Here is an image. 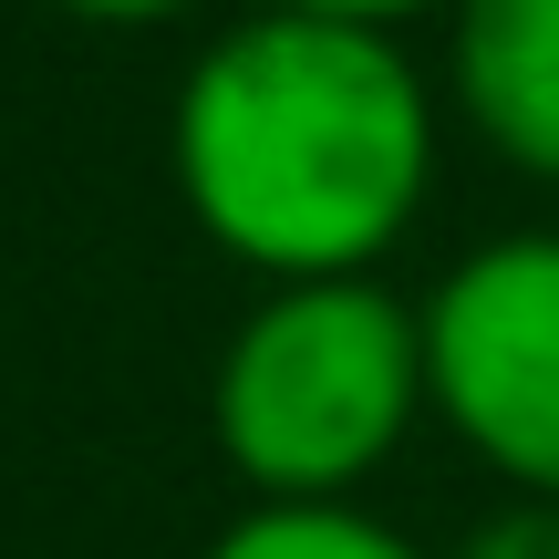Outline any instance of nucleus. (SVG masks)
I'll return each mask as SVG.
<instances>
[{"label": "nucleus", "instance_id": "nucleus-6", "mask_svg": "<svg viewBox=\"0 0 559 559\" xmlns=\"http://www.w3.org/2000/svg\"><path fill=\"white\" fill-rule=\"evenodd\" d=\"M445 559H559V498H498Z\"/></svg>", "mask_w": 559, "mask_h": 559}, {"label": "nucleus", "instance_id": "nucleus-1", "mask_svg": "<svg viewBox=\"0 0 559 559\" xmlns=\"http://www.w3.org/2000/svg\"><path fill=\"white\" fill-rule=\"evenodd\" d=\"M177 198L249 280L383 270L436 207L445 94L404 32L239 11L198 41L166 115Z\"/></svg>", "mask_w": 559, "mask_h": 559}, {"label": "nucleus", "instance_id": "nucleus-5", "mask_svg": "<svg viewBox=\"0 0 559 559\" xmlns=\"http://www.w3.org/2000/svg\"><path fill=\"white\" fill-rule=\"evenodd\" d=\"M207 559H436L425 539H404L383 508L362 498H332V508H270L249 498L239 519L207 539Z\"/></svg>", "mask_w": 559, "mask_h": 559}, {"label": "nucleus", "instance_id": "nucleus-2", "mask_svg": "<svg viewBox=\"0 0 559 559\" xmlns=\"http://www.w3.org/2000/svg\"><path fill=\"white\" fill-rule=\"evenodd\" d=\"M436 425L425 404V321L383 270L353 280H260L207 373V436L228 477L270 508L362 498Z\"/></svg>", "mask_w": 559, "mask_h": 559}, {"label": "nucleus", "instance_id": "nucleus-3", "mask_svg": "<svg viewBox=\"0 0 559 559\" xmlns=\"http://www.w3.org/2000/svg\"><path fill=\"white\" fill-rule=\"evenodd\" d=\"M425 321V404L498 498H559V228H498L456 249Z\"/></svg>", "mask_w": 559, "mask_h": 559}, {"label": "nucleus", "instance_id": "nucleus-4", "mask_svg": "<svg viewBox=\"0 0 559 559\" xmlns=\"http://www.w3.org/2000/svg\"><path fill=\"white\" fill-rule=\"evenodd\" d=\"M436 32L445 124L519 187L559 198V0H445Z\"/></svg>", "mask_w": 559, "mask_h": 559}, {"label": "nucleus", "instance_id": "nucleus-7", "mask_svg": "<svg viewBox=\"0 0 559 559\" xmlns=\"http://www.w3.org/2000/svg\"><path fill=\"white\" fill-rule=\"evenodd\" d=\"M270 11H321V21H362V32H415L445 0H270Z\"/></svg>", "mask_w": 559, "mask_h": 559}, {"label": "nucleus", "instance_id": "nucleus-8", "mask_svg": "<svg viewBox=\"0 0 559 559\" xmlns=\"http://www.w3.org/2000/svg\"><path fill=\"white\" fill-rule=\"evenodd\" d=\"M52 11L94 21V32H166V21H187L198 0H52Z\"/></svg>", "mask_w": 559, "mask_h": 559}]
</instances>
